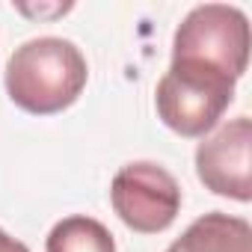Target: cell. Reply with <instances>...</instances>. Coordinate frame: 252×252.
Returning <instances> with one entry per match:
<instances>
[{"label":"cell","mask_w":252,"mask_h":252,"mask_svg":"<svg viewBox=\"0 0 252 252\" xmlns=\"http://www.w3.org/2000/svg\"><path fill=\"white\" fill-rule=\"evenodd\" d=\"M0 252H30L21 240H15L12 234H6L3 228H0Z\"/></svg>","instance_id":"8"},{"label":"cell","mask_w":252,"mask_h":252,"mask_svg":"<svg viewBox=\"0 0 252 252\" xmlns=\"http://www.w3.org/2000/svg\"><path fill=\"white\" fill-rule=\"evenodd\" d=\"M234 83L237 80L211 65L172 60L155 92L158 116L169 131L181 137H205L228 110Z\"/></svg>","instance_id":"2"},{"label":"cell","mask_w":252,"mask_h":252,"mask_svg":"<svg viewBox=\"0 0 252 252\" xmlns=\"http://www.w3.org/2000/svg\"><path fill=\"white\" fill-rule=\"evenodd\" d=\"M172 60L202 63L240 80L249 63V18L225 3L193 6L175 30Z\"/></svg>","instance_id":"3"},{"label":"cell","mask_w":252,"mask_h":252,"mask_svg":"<svg viewBox=\"0 0 252 252\" xmlns=\"http://www.w3.org/2000/svg\"><path fill=\"white\" fill-rule=\"evenodd\" d=\"M45 252H116V240L104 222L77 214L51 228Z\"/></svg>","instance_id":"7"},{"label":"cell","mask_w":252,"mask_h":252,"mask_svg":"<svg viewBox=\"0 0 252 252\" xmlns=\"http://www.w3.org/2000/svg\"><path fill=\"white\" fill-rule=\"evenodd\" d=\"M110 202L128 228L158 234L175 222L181 211V187L169 169L152 160H134L116 172Z\"/></svg>","instance_id":"4"},{"label":"cell","mask_w":252,"mask_h":252,"mask_svg":"<svg viewBox=\"0 0 252 252\" xmlns=\"http://www.w3.org/2000/svg\"><path fill=\"white\" fill-rule=\"evenodd\" d=\"M196 175L217 196H225L234 202L252 199V122L249 116L231 119L217 134L199 143Z\"/></svg>","instance_id":"5"},{"label":"cell","mask_w":252,"mask_h":252,"mask_svg":"<svg viewBox=\"0 0 252 252\" xmlns=\"http://www.w3.org/2000/svg\"><path fill=\"white\" fill-rule=\"evenodd\" d=\"M86 57L74 42L60 36L30 39L15 48L6 63V92L33 116H51L71 107L86 89Z\"/></svg>","instance_id":"1"},{"label":"cell","mask_w":252,"mask_h":252,"mask_svg":"<svg viewBox=\"0 0 252 252\" xmlns=\"http://www.w3.org/2000/svg\"><path fill=\"white\" fill-rule=\"evenodd\" d=\"M166 252H252V228L243 217L211 211L190 222Z\"/></svg>","instance_id":"6"}]
</instances>
